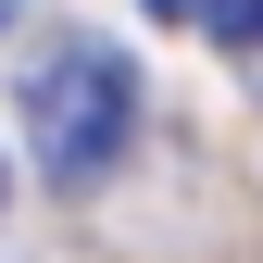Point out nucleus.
<instances>
[{
    "label": "nucleus",
    "mask_w": 263,
    "mask_h": 263,
    "mask_svg": "<svg viewBox=\"0 0 263 263\" xmlns=\"http://www.w3.org/2000/svg\"><path fill=\"white\" fill-rule=\"evenodd\" d=\"M25 138H38L50 188H101L125 138H138V76L113 38H50V63L25 76Z\"/></svg>",
    "instance_id": "nucleus-1"
},
{
    "label": "nucleus",
    "mask_w": 263,
    "mask_h": 263,
    "mask_svg": "<svg viewBox=\"0 0 263 263\" xmlns=\"http://www.w3.org/2000/svg\"><path fill=\"white\" fill-rule=\"evenodd\" d=\"M201 25H213V38H226V50H263V0H213V13H201Z\"/></svg>",
    "instance_id": "nucleus-2"
},
{
    "label": "nucleus",
    "mask_w": 263,
    "mask_h": 263,
    "mask_svg": "<svg viewBox=\"0 0 263 263\" xmlns=\"http://www.w3.org/2000/svg\"><path fill=\"white\" fill-rule=\"evenodd\" d=\"M151 13H188V25H201V13H213V0H151Z\"/></svg>",
    "instance_id": "nucleus-3"
},
{
    "label": "nucleus",
    "mask_w": 263,
    "mask_h": 263,
    "mask_svg": "<svg viewBox=\"0 0 263 263\" xmlns=\"http://www.w3.org/2000/svg\"><path fill=\"white\" fill-rule=\"evenodd\" d=\"M0 188H13V176H0Z\"/></svg>",
    "instance_id": "nucleus-4"
}]
</instances>
